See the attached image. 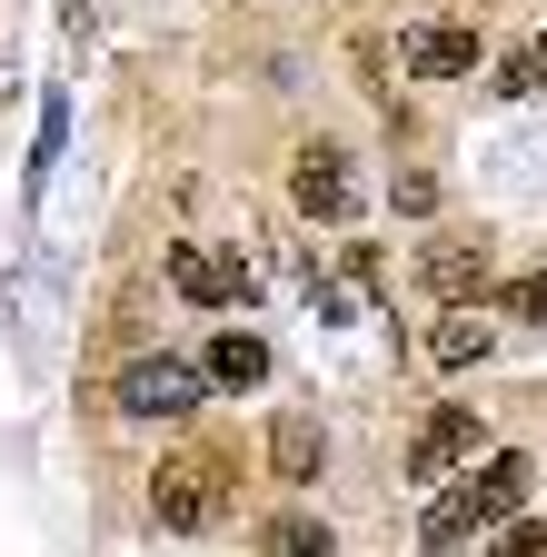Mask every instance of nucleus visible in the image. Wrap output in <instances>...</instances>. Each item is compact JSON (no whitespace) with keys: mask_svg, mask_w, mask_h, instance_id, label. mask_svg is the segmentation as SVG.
I'll list each match as a JSON object with an SVG mask.
<instances>
[{"mask_svg":"<svg viewBox=\"0 0 547 557\" xmlns=\"http://www.w3.org/2000/svg\"><path fill=\"white\" fill-rule=\"evenodd\" d=\"M220 508H229V468H220V458H170V468L150 478V518L179 528V537L220 528Z\"/></svg>","mask_w":547,"mask_h":557,"instance_id":"f257e3e1","label":"nucleus"},{"mask_svg":"<svg viewBox=\"0 0 547 557\" xmlns=\"http://www.w3.org/2000/svg\"><path fill=\"white\" fill-rule=\"evenodd\" d=\"M110 408L120 418H189L199 408V369H179V359H129L120 388H110Z\"/></svg>","mask_w":547,"mask_h":557,"instance_id":"f03ea898","label":"nucleus"},{"mask_svg":"<svg viewBox=\"0 0 547 557\" xmlns=\"http://www.w3.org/2000/svg\"><path fill=\"white\" fill-rule=\"evenodd\" d=\"M419 278H428V299L477 309V299H488V278H498V249L488 239H428L419 249Z\"/></svg>","mask_w":547,"mask_h":557,"instance_id":"7ed1b4c3","label":"nucleus"},{"mask_svg":"<svg viewBox=\"0 0 547 557\" xmlns=\"http://www.w3.org/2000/svg\"><path fill=\"white\" fill-rule=\"evenodd\" d=\"M477 448H488V429H477V408H438L428 429L408 438V478H419V487H438V478L477 468Z\"/></svg>","mask_w":547,"mask_h":557,"instance_id":"20e7f679","label":"nucleus"},{"mask_svg":"<svg viewBox=\"0 0 547 557\" xmlns=\"http://www.w3.org/2000/svg\"><path fill=\"white\" fill-rule=\"evenodd\" d=\"M527 487H537V468H527V458H477V468L458 478V508H468V528H518Z\"/></svg>","mask_w":547,"mask_h":557,"instance_id":"39448f33","label":"nucleus"},{"mask_svg":"<svg viewBox=\"0 0 547 557\" xmlns=\"http://www.w3.org/2000/svg\"><path fill=\"white\" fill-rule=\"evenodd\" d=\"M289 199L309 209V220H359V170H349V150H299V170H289Z\"/></svg>","mask_w":547,"mask_h":557,"instance_id":"423d86ee","label":"nucleus"},{"mask_svg":"<svg viewBox=\"0 0 547 557\" xmlns=\"http://www.w3.org/2000/svg\"><path fill=\"white\" fill-rule=\"evenodd\" d=\"M398 70H408V81H468V70H477V30L468 21H419L398 40Z\"/></svg>","mask_w":547,"mask_h":557,"instance_id":"0eeeda50","label":"nucleus"},{"mask_svg":"<svg viewBox=\"0 0 547 557\" xmlns=\"http://www.w3.org/2000/svg\"><path fill=\"white\" fill-rule=\"evenodd\" d=\"M170 278H179V299H199V309H229L239 299V269L220 249H199V239H170Z\"/></svg>","mask_w":547,"mask_h":557,"instance_id":"6e6552de","label":"nucleus"},{"mask_svg":"<svg viewBox=\"0 0 547 557\" xmlns=\"http://www.w3.org/2000/svg\"><path fill=\"white\" fill-rule=\"evenodd\" d=\"M319 458H328V438H319V418H299V408H289L279 429H269V468H279L289 487H309V478H319Z\"/></svg>","mask_w":547,"mask_h":557,"instance_id":"1a4fd4ad","label":"nucleus"},{"mask_svg":"<svg viewBox=\"0 0 547 557\" xmlns=\"http://www.w3.org/2000/svg\"><path fill=\"white\" fill-rule=\"evenodd\" d=\"M259 379H269V348L249 329H220L210 338V388H259Z\"/></svg>","mask_w":547,"mask_h":557,"instance_id":"9d476101","label":"nucleus"},{"mask_svg":"<svg viewBox=\"0 0 547 557\" xmlns=\"http://www.w3.org/2000/svg\"><path fill=\"white\" fill-rule=\"evenodd\" d=\"M488 348H498V329L477 319V309H458V319H438V338H428V359H438V369H468V359H488Z\"/></svg>","mask_w":547,"mask_h":557,"instance_id":"9b49d317","label":"nucleus"},{"mask_svg":"<svg viewBox=\"0 0 547 557\" xmlns=\"http://www.w3.org/2000/svg\"><path fill=\"white\" fill-rule=\"evenodd\" d=\"M488 90H498V100H527V90H547V30L508 50V70H498V81H488Z\"/></svg>","mask_w":547,"mask_h":557,"instance_id":"f8f14e48","label":"nucleus"},{"mask_svg":"<svg viewBox=\"0 0 547 557\" xmlns=\"http://www.w3.org/2000/svg\"><path fill=\"white\" fill-rule=\"evenodd\" d=\"M269 557H328V528L319 518H279L269 528Z\"/></svg>","mask_w":547,"mask_h":557,"instance_id":"ddd939ff","label":"nucleus"},{"mask_svg":"<svg viewBox=\"0 0 547 557\" xmlns=\"http://www.w3.org/2000/svg\"><path fill=\"white\" fill-rule=\"evenodd\" d=\"M398 209H408V220H428V209H438V180L428 170H398V189H388Z\"/></svg>","mask_w":547,"mask_h":557,"instance_id":"4468645a","label":"nucleus"},{"mask_svg":"<svg viewBox=\"0 0 547 557\" xmlns=\"http://www.w3.org/2000/svg\"><path fill=\"white\" fill-rule=\"evenodd\" d=\"M488 557H547V528H488Z\"/></svg>","mask_w":547,"mask_h":557,"instance_id":"2eb2a0df","label":"nucleus"},{"mask_svg":"<svg viewBox=\"0 0 547 557\" xmlns=\"http://www.w3.org/2000/svg\"><path fill=\"white\" fill-rule=\"evenodd\" d=\"M508 319H547V269H527L518 289H508Z\"/></svg>","mask_w":547,"mask_h":557,"instance_id":"dca6fc26","label":"nucleus"},{"mask_svg":"<svg viewBox=\"0 0 547 557\" xmlns=\"http://www.w3.org/2000/svg\"><path fill=\"white\" fill-rule=\"evenodd\" d=\"M537 478H547V468H537Z\"/></svg>","mask_w":547,"mask_h":557,"instance_id":"f3484780","label":"nucleus"}]
</instances>
